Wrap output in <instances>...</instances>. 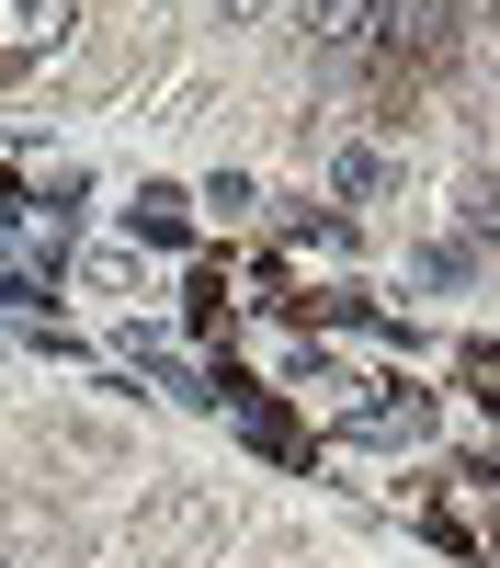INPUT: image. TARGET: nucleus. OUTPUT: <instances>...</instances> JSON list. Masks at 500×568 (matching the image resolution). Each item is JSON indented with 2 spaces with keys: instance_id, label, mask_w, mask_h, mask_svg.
Instances as JSON below:
<instances>
[{
  "instance_id": "obj_1",
  "label": "nucleus",
  "mask_w": 500,
  "mask_h": 568,
  "mask_svg": "<svg viewBox=\"0 0 500 568\" xmlns=\"http://www.w3.org/2000/svg\"><path fill=\"white\" fill-rule=\"evenodd\" d=\"M364 45H387V58L432 69L443 45H455V0H376V34H364Z\"/></svg>"
},
{
  "instance_id": "obj_4",
  "label": "nucleus",
  "mask_w": 500,
  "mask_h": 568,
  "mask_svg": "<svg viewBox=\"0 0 500 568\" xmlns=\"http://www.w3.org/2000/svg\"><path fill=\"white\" fill-rule=\"evenodd\" d=\"M216 12H227V23H262V0H216Z\"/></svg>"
},
{
  "instance_id": "obj_2",
  "label": "nucleus",
  "mask_w": 500,
  "mask_h": 568,
  "mask_svg": "<svg viewBox=\"0 0 500 568\" xmlns=\"http://www.w3.org/2000/svg\"><path fill=\"white\" fill-rule=\"evenodd\" d=\"M69 23H80V0H0V80L34 69V58H58Z\"/></svg>"
},
{
  "instance_id": "obj_3",
  "label": "nucleus",
  "mask_w": 500,
  "mask_h": 568,
  "mask_svg": "<svg viewBox=\"0 0 500 568\" xmlns=\"http://www.w3.org/2000/svg\"><path fill=\"white\" fill-rule=\"evenodd\" d=\"M307 34L318 45H364L376 34V0H307Z\"/></svg>"
},
{
  "instance_id": "obj_5",
  "label": "nucleus",
  "mask_w": 500,
  "mask_h": 568,
  "mask_svg": "<svg viewBox=\"0 0 500 568\" xmlns=\"http://www.w3.org/2000/svg\"><path fill=\"white\" fill-rule=\"evenodd\" d=\"M0 568H12V557H0Z\"/></svg>"
}]
</instances>
